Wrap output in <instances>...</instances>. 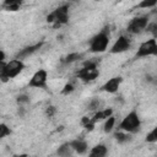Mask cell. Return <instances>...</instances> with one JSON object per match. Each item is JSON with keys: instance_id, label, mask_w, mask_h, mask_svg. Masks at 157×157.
I'll return each instance as SVG.
<instances>
[{"instance_id": "obj_26", "label": "cell", "mask_w": 157, "mask_h": 157, "mask_svg": "<svg viewBox=\"0 0 157 157\" xmlns=\"http://www.w3.org/2000/svg\"><path fill=\"white\" fill-rule=\"evenodd\" d=\"M147 31H148L150 33H152L155 37H157V21H155V22H152L151 25H148V26H147Z\"/></svg>"}, {"instance_id": "obj_17", "label": "cell", "mask_w": 157, "mask_h": 157, "mask_svg": "<svg viewBox=\"0 0 157 157\" xmlns=\"http://www.w3.org/2000/svg\"><path fill=\"white\" fill-rule=\"evenodd\" d=\"M103 101H101L99 98H92L88 104H87V110H91V112H98V110H102L101 108L103 107Z\"/></svg>"}, {"instance_id": "obj_1", "label": "cell", "mask_w": 157, "mask_h": 157, "mask_svg": "<svg viewBox=\"0 0 157 157\" xmlns=\"http://www.w3.org/2000/svg\"><path fill=\"white\" fill-rule=\"evenodd\" d=\"M25 69V64L20 59H12L9 63L0 61V78L2 82H7L10 78L16 77Z\"/></svg>"}, {"instance_id": "obj_22", "label": "cell", "mask_w": 157, "mask_h": 157, "mask_svg": "<svg viewBox=\"0 0 157 157\" xmlns=\"http://www.w3.org/2000/svg\"><path fill=\"white\" fill-rule=\"evenodd\" d=\"M146 142H150V144H153V142H157V126L150 131L146 136Z\"/></svg>"}, {"instance_id": "obj_15", "label": "cell", "mask_w": 157, "mask_h": 157, "mask_svg": "<svg viewBox=\"0 0 157 157\" xmlns=\"http://www.w3.org/2000/svg\"><path fill=\"white\" fill-rule=\"evenodd\" d=\"M72 151L74 150H72L70 142H66V144H63L61 146H59V148L56 150V155L59 157H71Z\"/></svg>"}, {"instance_id": "obj_19", "label": "cell", "mask_w": 157, "mask_h": 157, "mask_svg": "<svg viewBox=\"0 0 157 157\" xmlns=\"http://www.w3.org/2000/svg\"><path fill=\"white\" fill-rule=\"evenodd\" d=\"M81 58H82V54H80V53H71V54L66 55L65 58H63L61 59V63H64V64H71V63H75V61L80 60Z\"/></svg>"}, {"instance_id": "obj_20", "label": "cell", "mask_w": 157, "mask_h": 157, "mask_svg": "<svg viewBox=\"0 0 157 157\" xmlns=\"http://www.w3.org/2000/svg\"><path fill=\"white\" fill-rule=\"evenodd\" d=\"M157 5V0H142L141 2L137 4L136 7L139 9H150V7H155Z\"/></svg>"}, {"instance_id": "obj_14", "label": "cell", "mask_w": 157, "mask_h": 157, "mask_svg": "<svg viewBox=\"0 0 157 157\" xmlns=\"http://www.w3.org/2000/svg\"><path fill=\"white\" fill-rule=\"evenodd\" d=\"M113 114V109L112 108H105V109H102V110H98L94 113L93 118H92V121L93 123H97L98 120H103V119H108L109 117H112Z\"/></svg>"}, {"instance_id": "obj_12", "label": "cell", "mask_w": 157, "mask_h": 157, "mask_svg": "<svg viewBox=\"0 0 157 157\" xmlns=\"http://www.w3.org/2000/svg\"><path fill=\"white\" fill-rule=\"evenodd\" d=\"M70 145H71L72 150H74L75 152H77L78 155H83V153H86L87 150H88V145H87V142H86L85 140H82V139L72 140V141L70 142Z\"/></svg>"}, {"instance_id": "obj_24", "label": "cell", "mask_w": 157, "mask_h": 157, "mask_svg": "<svg viewBox=\"0 0 157 157\" xmlns=\"http://www.w3.org/2000/svg\"><path fill=\"white\" fill-rule=\"evenodd\" d=\"M16 102L18 105H23V104H27L29 102V96L27 94H20L16 97Z\"/></svg>"}, {"instance_id": "obj_29", "label": "cell", "mask_w": 157, "mask_h": 157, "mask_svg": "<svg viewBox=\"0 0 157 157\" xmlns=\"http://www.w3.org/2000/svg\"><path fill=\"white\" fill-rule=\"evenodd\" d=\"M17 113H18V115H20V117H23V114H25V109H23V107H20Z\"/></svg>"}, {"instance_id": "obj_23", "label": "cell", "mask_w": 157, "mask_h": 157, "mask_svg": "<svg viewBox=\"0 0 157 157\" xmlns=\"http://www.w3.org/2000/svg\"><path fill=\"white\" fill-rule=\"evenodd\" d=\"M11 134V130H10V128L6 125V124H0V139H4L5 136H7V135H10Z\"/></svg>"}, {"instance_id": "obj_5", "label": "cell", "mask_w": 157, "mask_h": 157, "mask_svg": "<svg viewBox=\"0 0 157 157\" xmlns=\"http://www.w3.org/2000/svg\"><path fill=\"white\" fill-rule=\"evenodd\" d=\"M47 21L49 23H54V27H59L61 25L67 23L69 21V6L61 5L58 9H55L53 12H50L47 16Z\"/></svg>"}, {"instance_id": "obj_27", "label": "cell", "mask_w": 157, "mask_h": 157, "mask_svg": "<svg viewBox=\"0 0 157 157\" xmlns=\"http://www.w3.org/2000/svg\"><path fill=\"white\" fill-rule=\"evenodd\" d=\"M55 112H56V109H55V107H53V105H49L47 109H45V114H47V117H53L54 114H55Z\"/></svg>"}, {"instance_id": "obj_4", "label": "cell", "mask_w": 157, "mask_h": 157, "mask_svg": "<svg viewBox=\"0 0 157 157\" xmlns=\"http://www.w3.org/2000/svg\"><path fill=\"white\" fill-rule=\"evenodd\" d=\"M140 126H141V121H140V118L137 115V113L135 110L130 112L120 123L119 128L120 130L125 131V132H129V134H134V132H137L140 130Z\"/></svg>"}, {"instance_id": "obj_10", "label": "cell", "mask_w": 157, "mask_h": 157, "mask_svg": "<svg viewBox=\"0 0 157 157\" xmlns=\"http://www.w3.org/2000/svg\"><path fill=\"white\" fill-rule=\"evenodd\" d=\"M121 83V77L120 76H115V77H112L109 78L103 86H102V90L104 92H108V93H115L119 88Z\"/></svg>"}, {"instance_id": "obj_11", "label": "cell", "mask_w": 157, "mask_h": 157, "mask_svg": "<svg viewBox=\"0 0 157 157\" xmlns=\"http://www.w3.org/2000/svg\"><path fill=\"white\" fill-rule=\"evenodd\" d=\"M42 45H43V43H42V42H39V43H37V44H33V45H29V47H26V48L21 49V50L17 53L16 59L22 60V59H25V58H28L29 55H32L33 53H36L38 49H40V47H42Z\"/></svg>"}, {"instance_id": "obj_7", "label": "cell", "mask_w": 157, "mask_h": 157, "mask_svg": "<svg viewBox=\"0 0 157 157\" xmlns=\"http://www.w3.org/2000/svg\"><path fill=\"white\" fill-rule=\"evenodd\" d=\"M147 26H148V17H147V16H137V17H134V18L129 22L126 29H128L129 33L139 34V33H141Z\"/></svg>"}, {"instance_id": "obj_28", "label": "cell", "mask_w": 157, "mask_h": 157, "mask_svg": "<svg viewBox=\"0 0 157 157\" xmlns=\"http://www.w3.org/2000/svg\"><path fill=\"white\" fill-rule=\"evenodd\" d=\"M90 121H91V119H90L88 117H83V118H82V120H81V123H82V125H83V126H85V125H87Z\"/></svg>"}, {"instance_id": "obj_30", "label": "cell", "mask_w": 157, "mask_h": 157, "mask_svg": "<svg viewBox=\"0 0 157 157\" xmlns=\"http://www.w3.org/2000/svg\"><path fill=\"white\" fill-rule=\"evenodd\" d=\"M156 157H157V156H156Z\"/></svg>"}, {"instance_id": "obj_2", "label": "cell", "mask_w": 157, "mask_h": 157, "mask_svg": "<svg viewBox=\"0 0 157 157\" xmlns=\"http://www.w3.org/2000/svg\"><path fill=\"white\" fill-rule=\"evenodd\" d=\"M76 76L83 82H91L99 76V71L97 69V61L87 60L83 63V67L76 72Z\"/></svg>"}, {"instance_id": "obj_25", "label": "cell", "mask_w": 157, "mask_h": 157, "mask_svg": "<svg viewBox=\"0 0 157 157\" xmlns=\"http://www.w3.org/2000/svg\"><path fill=\"white\" fill-rule=\"evenodd\" d=\"M74 90H75L74 83H72V82H67V83L64 86V88H63L61 93H63V94H69V93H71Z\"/></svg>"}, {"instance_id": "obj_3", "label": "cell", "mask_w": 157, "mask_h": 157, "mask_svg": "<svg viewBox=\"0 0 157 157\" xmlns=\"http://www.w3.org/2000/svg\"><path fill=\"white\" fill-rule=\"evenodd\" d=\"M109 43V32L108 28L102 29L90 40V52L91 53H103Z\"/></svg>"}, {"instance_id": "obj_21", "label": "cell", "mask_w": 157, "mask_h": 157, "mask_svg": "<svg viewBox=\"0 0 157 157\" xmlns=\"http://www.w3.org/2000/svg\"><path fill=\"white\" fill-rule=\"evenodd\" d=\"M114 124H115V118L112 115L104 123V132H110L112 129H113V126H114Z\"/></svg>"}, {"instance_id": "obj_8", "label": "cell", "mask_w": 157, "mask_h": 157, "mask_svg": "<svg viewBox=\"0 0 157 157\" xmlns=\"http://www.w3.org/2000/svg\"><path fill=\"white\" fill-rule=\"evenodd\" d=\"M47 78H48L47 71L44 69H39L31 77L28 86L36 87V88H47Z\"/></svg>"}, {"instance_id": "obj_18", "label": "cell", "mask_w": 157, "mask_h": 157, "mask_svg": "<svg viewBox=\"0 0 157 157\" xmlns=\"http://www.w3.org/2000/svg\"><path fill=\"white\" fill-rule=\"evenodd\" d=\"M114 137L119 144H126V142L131 141V135L129 132H125V131H118L114 135Z\"/></svg>"}, {"instance_id": "obj_9", "label": "cell", "mask_w": 157, "mask_h": 157, "mask_svg": "<svg viewBox=\"0 0 157 157\" xmlns=\"http://www.w3.org/2000/svg\"><path fill=\"white\" fill-rule=\"evenodd\" d=\"M130 47H131V40H130L128 37H125V36H120V37L115 40V43L113 44V47H112V49H110V53H112V54L124 53V52L129 50Z\"/></svg>"}, {"instance_id": "obj_16", "label": "cell", "mask_w": 157, "mask_h": 157, "mask_svg": "<svg viewBox=\"0 0 157 157\" xmlns=\"http://www.w3.org/2000/svg\"><path fill=\"white\" fill-rule=\"evenodd\" d=\"M22 5V1L18 0H6L2 2V7L7 11H17Z\"/></svg>"}, {"instance_id": "obj_6", "label": "cell", "mask_w": 157, "mask_h": 157, "mask_svg": "<svg viewBox=\"0 0 157 157\" xmlns=\"http://www.w3.org/2000/svg\"><path fill=\"white\" fill-rule=\"evenodd\" d=\"M150 55H157V40L155 38L147 39L144 43H141L136 52L137 58H145Z\"/></svg>"}, {"instance_id": "obj_13", "label": "cell", "mask_w": 157, "mask_h": 157, "mask_svg": "<svg viewBox=\"0 0 157 157\" xmlns=\"http://www.w3.org/2000/svg\"><path fill=\"white\" fill-rule=\"evenodd\" d=\"M107 152H108L107 146L103 145V144H98L94 147H92V150L90 151L88 157H105Z\"/></svg>"}]
</instances>
